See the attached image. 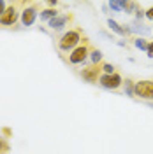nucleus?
Wrapping results in <instances>:
<instances>
[{"label":"nucleus","mask_w":153,"mask_h":154,"mask_svg":"<svg viewBox=\"0 0 153 154\" xmlns=\"http://www.w3.org/2000/svg\"><path fill=\"white\" fill-rule=\"evenodd\" d=\"M83 40H85L83 30L79 28V26L70 28L58 38V51H62V53H72Z\"/></svg>","instance_id":"f257e3e1"},{"label":"nucleus","mask_w":153,"mask_h":154,"mask_svg":"<svg viewBox=\"0 0 153 154\" xmlns=\"http://www.w3.org/2000/svg\"><path fill=\"white\" fill-rule=\"evenodd\" d=\"M27 0H14V2H9L7 9L4 12V16L0 19V26H14L16 23L21 18V11L25 7Z\"/></svg>","instance_id":"f03ea898"},{"label":"nucleus","mask_w":153,"mask_h":154,"mask_svg":"<svg viewBox=\"0 0 153 154\" xmlns=\"http://www.w3.org/2000/svg\"><path fill=\"white\" fill-rule=\"evenodd\" d=\"M41 11H42L41 2H27L25 7H23V11H21V18H19L21 26H32V25L37 21Z\"/></svg>","instance_id":"7ed1b4c3"},{"label":"nucleus","mask_w":153,"mask_h":154,"mask_svg":"<svg viewBox=\"0 0 153 154\" xmlns=\"http://www.w3.org/2000/svg\"><path fill=\"white\" fill-rule=\"evenodd\" d=\"M90 42H88V38L85 37V40L77 46L72 53H69V58L67 61L70 65H85L86 61H88V56H90Z\"/></svg>","instance_id":"20e7f679"},{"label":"nucleus","mask_w":153,"mask_h":154,"mask_svg":"<svg viewBox=\"0 0 153 154\" xmlns=\"http://www.w3.org/2000/svg\"><path fill=\"white\" fill-rule=\"evenodd\" d=\"M99 84L104 88V89H111V91H118L120 88L123 86V77L120 75L118 72L113 74V75H106L102 74L100 79H99Z\"/></svg>","instance_id":"39448f33"},{"label":"nucleus","mask_w":153,"mask_h":154,"mask_svg":"<svg viewBox=\"0 0 153 154\" xmlns=\"http://www.w3.org/2000/svg\"><path fill=\"white\" fill-rule=\"evenodd\" d=\"M134 93H135V96L141 98V100H153V79L137 81V82H135Z\"/></svg>","instance_id":"423d86ee"},{"label":"nucleus","mask_w":153,"mask_h":154,"mask_svg":"<svg viewBox=\"0 0 153 154\" xmlns=\"http://www.w3.org/2000/svg\"><path fill=\"white\" fill-rule=\"evenodd\" d=\"M79 75L83 77V81L95 84V82H99V79L102 75V67L100 65H86L83 70H79Z\"/></svg>","instance_id":"0eeeda50"},{"label":"nucleus","mask_w":153,"mask_h":154,"mask_svg":"<svg viewBox=\"0 0 153 154\" xmlns=\"http://www.w3.org/2000/svg\"><path fill=\"white\" fill-rule=\"evenodd\" d=\"M70 21H72V14H70V12H67V14H58L57 18L51 19L48 23V26L51 30H55V32H62Z\"/></svg>","instance_id":"6e6552de"},{"label":"nucleus","mask_w":153,"mask_h":154,"mask_svg":"<svg viewBox=\"0 0 153 154\" xmlns=\"http://www.w3.org/2000/svg\"><path fill=\"white\" fill-rule=\"evenodd\" d=\"M107 26H109L111 32H115V33L122 35V37H130L132 35L130 30L127 28V25H120L118 21H115V19H111V18H107Z\"/></svg>","instance_id":"1a4fd4ad"},{"label":"nucleus","mask_w":153,"mask_h":154,"mask_svg":"<svg viewBox=\"0 0 153 154\" xmlns=\"http://www.w3.org/2000/svg\"><path fill=\"white\" fill-rule=\"evenodd\" d=\"M127 28L130 30V33H137L139 37H144V35H150V33H151V28L144 26V25H141V23H137V21H134V23H130V25H127Z\"/></svg>","instance_id":"9d476101"},{"label":"nucleus","mask_w":153,"mask_h":154,"mask_svg":"<svg viewBox=\"0 0 153 154\" xmlns=\"http://www.w3.org/2000/svg\"><path fill=\"white\" fill-rule=\"evenodd\" d=\"M102 51L97 48H90V56H88V61H90V65H102Z\"/></svg>","instance_id":"9b49d317"},{"label":"nucleus","mask_w":153,"mask_h":154,"mask_svg":"<svg viewBox=\"0 0 153 154\" xmlns=\"http://www.w3.org/2000/svg\"><path fill=\"white\" fill-rule=\"evenodd\" d=\"M123 93L127 96H130V98H135V93H134V89H135V81H132L130 77H127L123 81Z\"/></svg>","instance_id":"f8f14e48"},{"label":"nucleus","mask_w":153,"mask_h":154,"mask_svg":"<svg viewBox=\"0 0 153 154\" xmlns=\"http://www.w3.org/2000/svg\"><path fill=\"white\" fill-rule=\"evenodd\" d=\"M60 14L57 9H49V7H46V9H42L41 11V14H39V18H41V21H51V19H55Z\"/></svg>","instance_id":"ddd939ff"},{"label":"nucleus","mask_w":153,"mask_h":154,"mask_svg":"<svg viewBox=\"0 0 153 154\" xmlns=\"http://www.w3.org/2000/svg\"><path fill=\"white\" fill-rule=\"evenodd\" d=\"M132 44H134V48H137L139 51H148L150 40H146L144 37H135V38H132Z\"/></svg>","instance_id":"4468645a"},{"label":"nucleus","mask_w":153,"mask_h":154,"mask_svg":"<svg viewBox=\"0 0 153 154\" xmlns=\"http://www.w3.org/2000/svg\"><path fill=\"white\" fill-rule=\"evenodd\" d=\"M123 5H125V0H109L107 2V7L115 12H123Z\"/></svg>","instance_id":"2eb2a0df"},{"label":"nucleus","mask_w":153,"mask_h":154,"mask_svg":"<svg viewBox=\"0 0 153 154\" xmlns=\"http://www.w3.org/2000/svg\"><path fill=\"white\" fill-rule=\"evenodd\" d=\"M137 4L135 2H129V0H125V5H123V11H125V14H134L135 11H137Z\"/></svg>","instance_id":"dca6fc26"},{"label":"nucleus","mask_w":153,"mask_h":154,"mask_svg":"<svg viewBox=\"0 0 153 154\" xmlns=\"http://www.w3.org/2000/svg\"><path fill=\"white\" fill-rule=\"evenodd\" d=\"M9 149H11L9 140H7V138H4V137L0 135V154H7V152H9Z\"/></svg>","instance_id":"f3484780"},{"label":"nucleus","mask_w":153,"mask_h":154,"mask_svg":"<svg viewBox=\"0 0 153 154\" xmlns=\"http://www.w3.org/2000/svg\"><path fill=\"white\" fill-rule=\"evenodd\" d=\"M102 74H106V75H113V74H116V70H115V65H111V63H104L102 61Z\"/></svg>","instance_id":"a211bd4d"},{"label":"nucleus","mask_w":153,"mask_h":154,"mask_svg":"<svg viewBox=\"0 0 153 154\" xmlns=\"http://www.w3.org/2000/svg\"><path fill=\"white\" fill-rule=\"evenodd\" d=\"M134 16H135V21H137V23H141V19L146 18V11L141 9V5H139V7H137V11L134 12Z\"/></svg>","instance_id":"6ab92c4d"},{"label":"nucleus","mask_w":153,"mask_h":154,"mask_svg":"<svg viewBox=\"0 0 153 154\" xmlns=\"http://www.w3.org/2000/svg\"><path fill=\"white\" fill-rule=\"evenodd\" d=\"M7 5H9V2L0 0V19H2V16H4V12H5V9H7Z\"/></svg>","instance_id":"aec40b11"},{"label":"nucleus","mask_w":153,"mask_h":154,"mask_svg":"<svg viewBox=\"0 0 153 154\" xmlns=\"http://www.w3.org/2000/svg\"><path fill=\"white\" fill-rule=\"evenodd\" d=\"M146 56H148V58H153V40H150V44H148V51H146Z\"/></svg>","instance_id":"412c9836"},{"label":"nucleus","mask_w":153,"mask_h":154,"mask_svg":"<svg viewBox=\"0 0 153 154\" xmlns=\"http://www.w3.org/2000/svg\"><path fill=\"white\" fill-rule=\"evenodd\" d=\"M146 19H150V21H153V7H150V9H146Z\"/></svg>","instance_id":"4be33fe9"},{"label":"nucleus","mask_w":153,"mask_h":154,"mask_svg":"<svg viewBox=\"0 0 153 154\" xmlns=\"http://www.w3.org/2000/svg\"><path fill=\"white\" fill-rule=\"evenodd\" d=\"M116 44H118V46H120V48H127V40H118V42H116Z\"/></svg>","instance_id":"5701e85b"},{"label":"nucleus","mask_w":153,"mask_h":154,"mask_svg":"<svg viewBox=\"0 0 153 154\" xmlns=\"http://www.w3.org/2000/svg\"><path fill=\"white\" fill-rule=\"evenodd\" d=\"M102 12H104V14H109V7H107V4L102 5Z\"/></svg>","instance_id":"b1692460"}]
</instances>
